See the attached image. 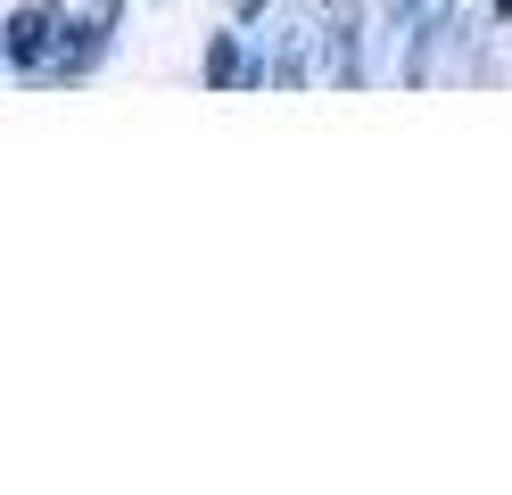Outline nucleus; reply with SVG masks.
<instances>
[{
  "mask_svg": "<svg viewBox=\"0 0 512 495\" xmlns=\"http://www.w3.org/2000/svg\"><path fill=\"white\" fill-rule=\"evenodd\" d=\"M116 33V0H50V75H83Z\"/></svg>",
  "mask_w": 512,
  "mask_h": 495,
  "instance_id": "1",
  "label": "nucleus"
},
{
  "mask_svg": "<svg viewBox=\"0 0 512 495\" xmlns=\"http://www.w3.org/2000/svg\"><path fill=\"white\" fill-rule=\"evenodd\" d=\"M9 66L17 75H42L50 66V9H17L9 17Z\"/></svg>",
  "mask_w": 512,
  "mask_h": 495,
  "instance_id": "2",
  "label": "nucleus"
},
{
  "mask_svg": "<svg viewBox=\"0 0 512 495\" xmlns=\"http://www.w3.org/2000/svg\"><path fill=\"white\" fill-rule=\"evenodd\" d=\"M331 58H339V83H356V9H331Z\"/></svg>",
  "mask_w": 512,
  "mask_h": 495,
  "instance_id": "3",
  "label": "nucleus"
},
{
  "mask_svg": "<svg viewBox=\"0 0 512 495\" xmlns=\"http://www.w3.org/2000/svg\"><path fill=\"white\" fill-rule=\"evenodd\" d=\"M207 83H240V42H232V33H215V50H207Z\"/></svg>",
  "mask_w": 512,
  "mask_h": 495,
  "instance_id": "4",
  "label": "nucleus"
},
{
  "mask_svg": "<svg viewBox=\"0 0 512 495\" xmlns=\"http://www.w3.org/2000/svg\"><path fill=\"white\" fill-rule=\"evenodd\" d=\"M438 9H446V0H397V17H405V25H438Z\"/></svg>",
  "mask_w": 512,
  "mask_h": 495,
  "instance_id": "5",
  "label": "nucleus"
}]
</instances>
